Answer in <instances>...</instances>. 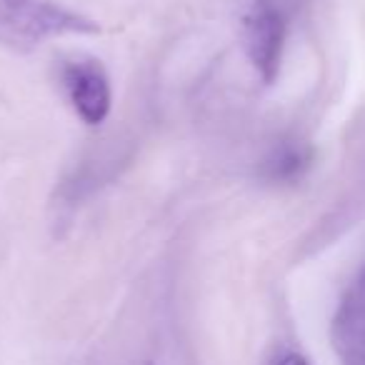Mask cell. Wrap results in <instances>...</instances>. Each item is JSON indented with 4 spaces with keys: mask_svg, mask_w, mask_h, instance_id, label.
I'll return each instance as SVG.
<instances>
[{
    "mask_svg": "<svg viewBox=\"0 0 365 365\" xmlns=\"http://www.w3.org/2000/svg\"><path fill=\"white\" fill-rule=\"evenodd\" d=\"M285 38H288V23L278 0H253L245 16V53L265 86L275 83L280 73Z\"/></svg>",
    "mask_w": 365,
    "mask_h": 365,
    "instance_id": "6da1fadb",
    "label": "cell"
},
{
    "mask_svg": "<svg viewBox=\"0 0 365 365\" xmlns=\"http://www.w3.org/2000/svg\"><path fill=\"white\" fill-rule=\"evenodd\" d=\"M68 98L86 125H101L110 115L113 88L106 68L98 61H76L63 71Z\"/></svg>",
    "mask_w": 365,
    "mask_h": 365,
    "instance_id": "7a4b0ae2",
    "label": "cell"
},
{
    "mask_svg": "<svg viewBox=\"0 0 365 365\" xmlns=\"http://www.w3.org/2000/svg\"><path fill=\"white\" fill-rule=\"evenodd\" d=\"M8 23L16 26L28 38H46V36H63V33H98V23L88 21L76 13H68L63 8H56L51 3H31L11 8Z\"/></svg>",
    "mask_w": 365,
    "mask_h": 365,
    "instance_id": "3957f363",
    "label": "cell"
},
{
    "mask_svg": "<svg viewBox=\"0 0 365 365\" xmlns=\"http://www.w3.org/2000/svg\"><path fill=\"white\" fill-rule=\"evenodd\" d=\"M310 165V155L303 145H295V143H283L278 145L265 160V175L270 180H295V178L303 175V170Z\"/></svg>",
    "mask_w": 365,
    "mask_h": 365,
    "instance_id": "277c9868",
    "label": "cell"
},
{
    "mask_svg": "<svg viewBox=\"0 0 365 365\" xmlns=\"http://www.w3.org/2000/svg\"><path fill=\"white\" fill-rule=\"evenodd\" d=\"M275 365H310V363H308V358H303L300 353H293V350H290V353L280 355Z\"/></svg>",
    "mask_w": 365,
    "mask_h": 365,
    "instance_id": "5b68a950",
    "label": "cell"
},
{
    "mask_svg": "<svg viewBox=\"0 0 365 365\" xmlns=\"http://www.w3.org/2000/svg\"><path fill=\"white\" fill-rule=\"evenodd\" d=\"M3 3H6V8H8V11H11V8H21V6H26L28 0H3Z\"/></svg>",
    "mask_w": 365,
    "mask_h": 365,
    "instance_id": "8992f818",
    "label": "cell"
},
{
    "mask_svg": "<svg viewBox=\"0 0 365 365\" xmlns=\"http://www.w3.org/2000/svg\"><path fill=\"white\" fill-rule=\"evenodd\" d=\"M143 365H153V363H150V360H148V363H143Z\"/></svg>",
    "mask_w": 365,
    "mask_h": 365,
    "instance_id": "52a82bcc",
    "label": "cell"
}]
</instances>
